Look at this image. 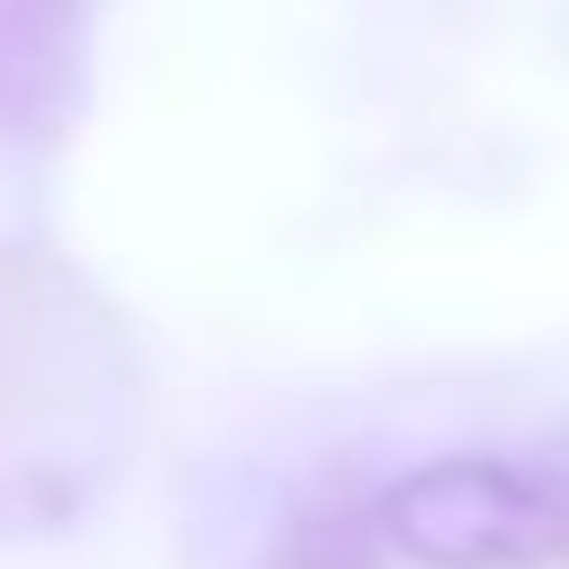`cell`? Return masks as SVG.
I'll return each mask as SVG.
<instances>
[{"label": "cell", "instance_id": "cell-1", "mask_svg": "<svg viewBox=\"0 0 569 569\" xmlns=\"http://www.w3.org/2000/svg\"><path fill=\"white\" fill-rule=\"evenodd\" d=\"M386 552L419 569H569V478L502 452L419 461L369 502Z\"/></svg>", "mask_w": 569, "mask_h": 569}, {"label": "cell", "instance_id": "cell-3", "mask_svg": "<svg viewBox=\"0 0 569 569\" xmlns=\"http://www.w3.org/2000/svg\"><path fill=\"white\" fill-rule=\"evenodd\" d=\"M377 552H386V545H377L369 511H352V502H319V511L284 519V536L260 552V569H386Z\"/></svg>", "mask_w": 569, "mask_h": 569}, {"label": "cell", "instance_id": "cell-2", "mask_svg": "<svg viewBox=\"0 0 569 569\" xmlns=\"http://www.w3.org/2000/svg\"><path fill=\"white\" fill-rule=\"evenodd\" d=\"M92 92V0H0V134L51 142Z\"/></svg>", "mask_w": 569, "mask_h": 569}]
</instances>
